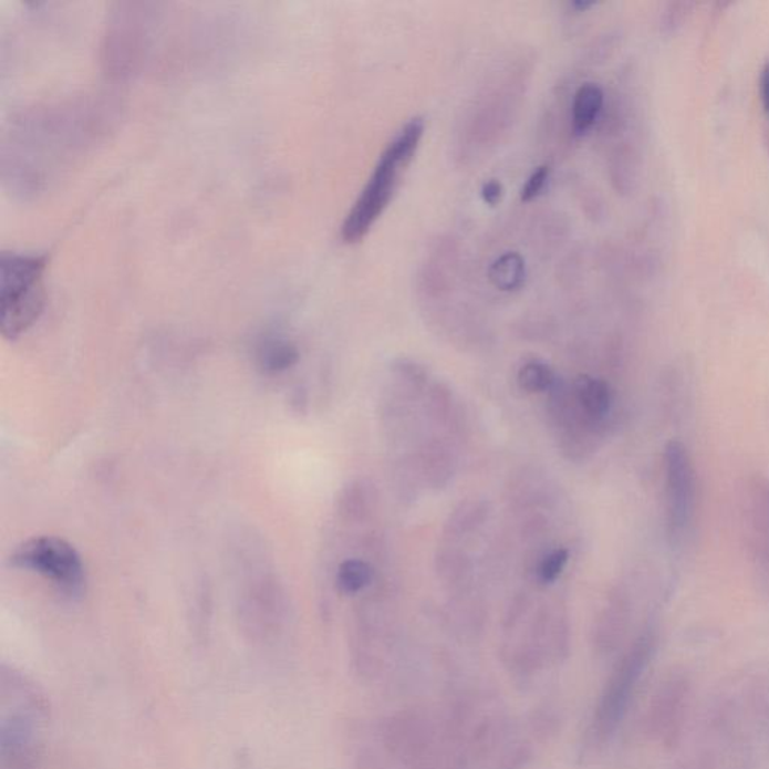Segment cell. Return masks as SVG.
<instances>
[{
  "label": "cell",
  "instance_id": "6da1fadb",
  "mask_svg": "<svg viewBox=\"0 0 769 769\" xmlns=\"http://www.w3.org/2000/svg\"><path fill=\"white\" fill-rule=\"evenodd\" d=\"M0 706L2 769H40L41 738L49 716L44 696L27 676L3 667Z\"/></svg>",
  "mask_w": 769,
  "mask_h": 769
},
{
  "label": "cell",
  "instance_id": "7a4b0ae2",
  "mask_svg": "<svg viewBox=\"0 0 769 769\" xmlns=\"http://www.w3.org/2000/svg\"><path fill=\"white\" fill-rule=\"evenodd\" d=\"M424 134V121L415 117L407 122L397 137L382 154L372 178L368 179L358 200L352 206L342 226V238L347 243L358 242L368 233L377 218L385 211L398 187V178L417 153Z\"/></svg>",
  "mask_w": 769,
  "mask_h": 769
},
{
  "label": "cell",
  "instance_id": "3957f363",
  "mask_svg": "<svg viewBox=\"0 0 769 769\" xmlns=\"http://www.w3.org/2000/svg\"><path fill=\"white\" fill-rule=\"evenodd\" d=\"M48 258L2 253L0 258V328L7 340L19 339L35 325L45 304Z\"/></svg>",
  "mask_w": 769,
  "mask_h": 769
},
{
  "label": "cell",
  "instance_id": "277c9868",
  "mask_svg": "<svg viewBox=\"0 0 769 769\" xmlns=\"http://www.w3.org/2000/svg\"><path fill=\"white\" fill-rule=\"evenodd\" d=\"M654 653L655 634L645 632L633 642L613 667L588 730V741L592 747L601 746L615 734L622 718L627 714L634 693L648 669Z\"/></svg>",
  "mask_w": 769,
  "mask_h": 769
},
{
  "label": "cell",
  "instance_id": "5b68a950",
  "mask_svg": "<svg viewBox=\"0 0 769 769\" xmlns=\"http://www.w3.org/2000/svg\"><path fill=\"white\" fill-rule=\"evenodd\" d=\"M12 565L43 575L66 596L82 595L86 585L85 565L74 545L58 537H35L11 554Z\"/></svg>",
  "mask_w": 769,
  "mask_h": 769
},
{
  "label": "cell",
  "instance_id": "8992f818",
  "mask_svg": "<svg viewBox=\"0 0 769 769\" xmlns=\"http://www.w3.org/2000/svg\"><path fill=\"white\" fill-rule=\"evenodd\" d=\"M663 470L667 537L672 545H680L695 522L697 482L690 453L679 440L664 448Z\"/></svg>",
  "mask_w": 769,
  "mask_h": 769
},
{
  "label": "cell",
  "instance_id": "52a82bcc",
  "mask_svg": "<svg viewBox=\"0 0 769 769\" xmlns=\"http://www.w3.org/2000/svg\"><path fill=\"white\" fill-rule=\"evenodd\" d=\"M574 401L591 427L599 426L611 414L613 393L611 385L599 377L579 376L574 382Z\"/></svg>",
  "mask_w": 769,
  "mask_h": 769
},
{
  "label": "cell",
  "instance_id": "ba28073f",
  "mask_svg": "<svg viewBox=\"0 0 769 769\" xmlns=\"http://www.w3.org/2000/svg\"><path fill=\"white\" fill-rule=\"evenodd\" d=\"M258 356L263 372L281 373L292 368L300 361V351L289 340L269 337L260 344Z\"/></svg>",
  "mask_w": 769,
  "mask_h": 769
},
{
  "label": "cell",
  "instance_id": "9c48e42d",
  "mask_svg": "<svg viewBox=\"0 0 769 769\" xmlns=\"http://www.w3.org/2000/svg\"><path fill=\"white\" fill-rule=\"evenodd\" d=\"M604 94L600 86L586 83L575 92L573 103V125L578 134L586 133L595 124L601 108H603Z\"/></svg>",
  "mask_w": 769,
  "mask_h": 769
},
{
  "label": "cell",
  "instance_id": "30bf717a",
  "mask_svg": "<svg viewBox=\"0 0 769 769\" xmlns=\"http://www.w3.org/2000/svg\"><path fill=\"white\" fill-rule=\"evenodd\" d=\"M762 498H755L754 543L756 558L769 578V487L760 491Z\"/></svg>",
  "mask_w": 769,
  "mask_h": 769
},
{
  "label": "cell",
  "instance_id": "8fae6325",
  "mask_svg": "<svg viewBox=\"0 0 769 769\" xmlns=\"http://www.w3.org/2000/svg\"><path fill=\"white\" fill-rule=\"evenodd\" d=\"M517 384L529 394L552 391L558 384L553 370L541 361H529L517 374Z\"/></svg>",
  "mask_w": 769,
  "mask_h": 769
},
{
  "label": "cell",
  "instance_id": "7c38bea8",
  "mask_svg": "<svg viewBox=\"0 0 769 769\" xmlns=\"http://www.w3.org/2000/svg\"><path fill=\"white\" fill-rule=\"evenodd\" d=\"M490 279L496 288L502 290L519 289L524 280V264L522 258L516 253H508L496 260L490 268Z\"/></svg>",
  "mask_w": 769,
  "mask_h": 769
},
{
  "label": "cell",
  "instance_id": "4fadbf2b",
  "mask_svg": "<svg viewBox=\"0 0 769 769\" xmlns=\"http://www.w3.org/2000/svg\"><path fill=\"white\" fill-rule=\"evenodd\" d=\"M373 570L367 562L360 559H349L340 565L337 586L343 594H356L372 582Z\"/></svg>",
  "mask_w": 769,
  "mask_h": 769
},
{
  "label": "cell",
  "instance_id": "5bb4252c",
  "mask_svg": "<svg viewBox=\"0 0 769 769\" xmlns=\"http://www.w3.org/2000/svg\"><path fill=\"white\" fill-rule=\"evenodd\" d=\"M567 562H569V552L565 549H554L545 554L538 567L541 582L553 583L564 571Z\"/></svg>",
  "mask_w": 769,
  "mask_h": 769
},
{
  "label": "cell",
  "instance_id": "9a60e30c",
  "mask_svg": "<svg viewBox=\"0 0 769 769\" xmlns=\"http://www.w3.org/2000/svg\"><path fill=\"white\" fill-rule=\"evenodd\" d=\"M344 512L351 516L352 519H360L364 516L365 510V498L364 491L361 489L360 485H353L351 489L346 491V496L343 499Z\"/></svg>",
  "mask_w": 769,
  "mask_h": 769
},
{
  "label": "cell",
  "instance_id": "2e32d148",
  "mask_svg": "<svg viewBox=\"0 0 769 769\" xmlns=\"http://www.w3.org/2000/svg\"><path fill=\"white\" fill-rule=\"evenodd\" d=\"M549 174V167L541 166L538 167V169L533 172L531 176H529L528 183L524 184L522 190L523 201H531L532 199H536L538 195H540L541 190H543L544 188L545 183H548Z\"/></svg>",
  "mask_w": 769,
  "mask_h": 769
},
{
  "label": "cell",
  "instance_id": "e0dca14e",
  "mask_svg": "<svg viewBox=\"0 0 769 769\" xmlns=\"http://www.w3.org/2000/svg\"><path fill=\"white\" fill-rule=\"evenodd\" d=\"M396 370L401 376L405 377L406 381L412 382L414 385H423L427 380V374L424 372L423 367L412 363V361L401 360L396 364Z\"/></svg>",
  "mask_w": 769,
  "mask_h": 769
},
{
  "label": "cell",
  "instance_id": "ac0fdd59",
  "mask_svg": "<svg viewBox=\"0 0 769 769\" xmlns=\"http://www.w3.org/2000/svg\"><path fill=\"white\" fill-rule=\"evenodd\" d=\"M482 199L486 204L496 205L502 197V185L498 180H489L482 187Z\"/></svg>",
  "mask_w": 769,
  "mask_h": 769
},
{
  "label": "cell",
  "instance_id": "d6986e66",
  "mask_svg": "<svg viewBox=\"0 0 769 769\" xmlns=\"http://www.w3.org/2000/svg\"><path fill=\"white\" fill-rule=\"evenodd\" d=\"M760 96H762L765 112L769 116V62L763 66L762 75H760Z\"/></svg>",
  "mask_w": 769,
  "mask_h": 769
},
{
  "label": "cell",
  "instance_id": "ffe728a7",
  "mask_svg": "<svg viewBox=\"0 0 769 769\" xmlns=\"http://www.w3.org/2000/svg\"><path fill=\"white\" fill-rule=\"evenodd\" d=\"M594 6H595L594 2H574V3H573V7H574L575 10H578V11H585V10H588V8H591V7H594Z\"/></svg>",
  "mask_w": 769,
  "mask_h": 769
}]
</instances>
